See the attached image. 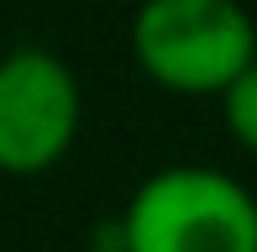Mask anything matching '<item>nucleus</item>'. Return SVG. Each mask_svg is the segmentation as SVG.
I'll return each instance as SVG.
<instances>
[{
    "label": "nucleus",
    "mask_w": 257,
    "mask_h": 252,
    "mask_svg": "<svg viewBox=\"0 0 257 252\" xmlns=\"http://www.w3.org/2000/svg\"><path fill=\"white\" fill-rule=\"evenodd\" d=\"M121 252H257V194L205 163L142 179L115 221Z\"/></svg>",
    "instance_id": "obj_1"
},
{
    "label": "nucleus",
    "mask_w": 257,
    "mask_h": 252,
    "mask_svg": "<svg viewBox=\"0 0 257 252\" xmlns=\"http://www.w3.org/2000/svg\"><path fill=\"white\" fill-rule=\"evenodd\" d=\"M132 58L158 89L210 100L257 58V21L241 0H142Z\"/></svg>",
    "instance_id": "obj_2"
},
{
    "label": "nucleus",
    "mask_w": 257,
    "mask_h": 252,
    "mask_svg": "<svg viewBox=\"0 0 257 252\" xmlns=\"http://www.w3.org/2000/svg\"><path fill=\"white\" fill-rule=\"evenodd\" d=\"M84 126L79 79L48 48H11L0 58V174L42 179Z\"/></svg>",
    "instance_id": "obj_3"
},
{
    "label": "nucleus",
    "mask_w": 257,
    "mask_h": 252,
    "mask_svg": "<svg viewBox=\"0 0 257 252\" xmlns=\"http://www.w3.org/2000/svg\"><path fill=\"white\" fill-rule=\"evenodd\" d=\"M220 116H226V132L236 147H247V153L257 158V58L241 68L236 79H231L226 89H220Z\"/></svg>",
    "instance_id": "obj_4"
}]
</instances>
